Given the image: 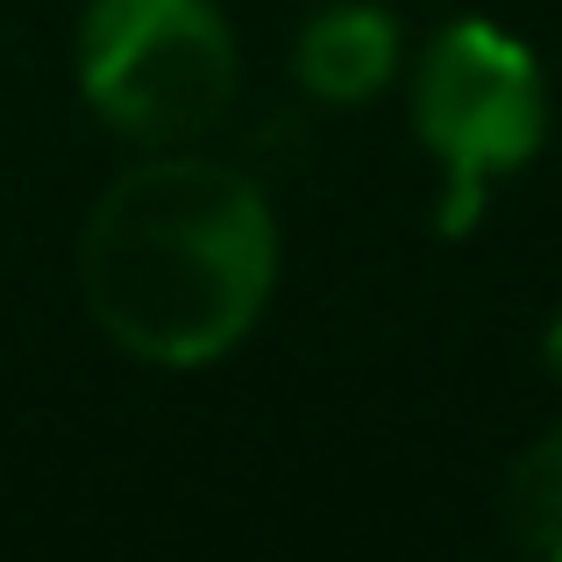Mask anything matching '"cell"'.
<instances>
[{"instance_id": "cell-1", "label": "cell", "mask_w": 562, "mask_h": 562, "mask_svg": "<svg viewBox=\"0 0 562 562\" xmlns=\"http://www.w3.org/2000/svg\"><path fill=\"white\" fill-rule=\"evenodd\" d=\"M79 285L114 349L165 371L214 363L257 328L278 285L263 192L214 157H157L100 192Z\"/></svg>"}, {"instance_id": "cell-2", "label": "cell", "mask_w": 562, "mask_h": 562, "mask_svg": "<svg viewBox=\"0 0 562 562\" xmlns=\"http://www.w3.org/2000/svg\"><path fill=\"white\" fill-rule=\"evenodd\" d=\"M79 86L128 143H192L235 100V36L206 0H93L79 29Z\"/></svg>"}, {"instance_id": "cell-3", "label": "cell", "mask_w": 562, "mask_h": 562, "mask_svg": "<svg viewBox=\"0 0 562 562\" xmlns=\"http://www.w3.org/2000/svg\"><path fill=\"white\" fill-rule=\"evenodd\" d=\"M413 128L435 150L441 179V235H470L484 214V186L520 171L549 136V86L527 43L492 22H456L435 36L413 86Z\"/></svg>"}, {"instance_id": "cell-4", "label": "cell", "mask_w": 562, "mask_h": 562, "mask_svg": "<svg viewBox=\"0 0 562 562\" xmlns=\"http://www.w3.org/2000/svg\"><path fill=\"white\" fill-rule=\"evenodd\" d=\"M392 57H398V29L392 14L378 8H328L306 22L300 36V86L328 108H363V100L384 93L392 79Z\"/></svg>"}, {"instance_id": "cell-5", "label": "cell", "mask_w": 562, "mask_h": 562, "mask_svg": "<svg viewBox=\"0 0 562 562\" xmlns=\"http://www.w3.org/2000/svg\"><path fill=\"white\" fill-rule=\"evenodd\" d=\"M506 520L520 535V549L562 562V427L541 435L535 449L513 463L506 477Z\"/></svg>"}, {"instance_id": "cell-6", "label": "cell", "mask_w": 562, "mask_h": 562, "mask_svg": "<svg viewBox=\"0 0 562 562\" xmlns=\"http://www.w3.org/2000/svg\"><path fill=\"white\" fill-rule=\"evenodd\" d=\"M541 357H549V371H555V384H562V314L549 321V342H541Z\"/></svg>"}]
</instances>
